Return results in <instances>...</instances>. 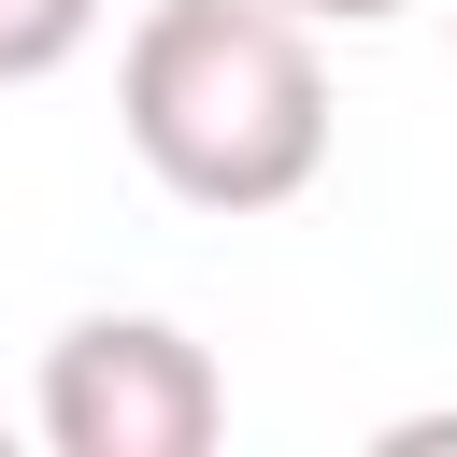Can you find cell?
<instances>
[{
  "label": "cell",
  "mask_w": 457,
  "mask_h": 457,
  "mask_svg": "<svg viewBox=\"0 0 457 457\" xmlns=\"http://www.w3.org/2000/svg\"><path fill=\"white\" fill-rule=\"evenodd\" d=\"M114 114L186 214H271L328 171V71L286 0H157L114 57Z\"/></svg>",
  "instance_id": "obj_1"
},
{
  "label": "cell",
  "mask_w": 457,
  "mask_h": 457,
  "mask_svg": "<svg viewBox=\"0 0 457 457\" xmlns=\"http://www.w3.org/2000/svg\"><path fill=\"white\" fill-rule=\"evenodd\" d=\"M214 428H228V386L171 314H71L43 343V443L57 457H200Z\"/></svg>",
  "instance_id": "obj_2"
},
{
  "label": "cell",
  "mask_w": 457,
  "mask_h": 457,
  "mask_svg": "<svg viewBox=\"0 0 457 457\" xmlns=\"http://www.w3.org/2000/svg\"><path fill=\"white\" fill-rule=\"evenodd\" d=\"M86 29H100V0H0V86L71 71V57H86Z\"/></svg>",
  "instance_id": "obj_3"
},
{
  "label": "cell",
  "mask_w": 457,
  "mask_h": 457,
  "mask_svg": "<svg viewBox=\"0 0 457 457\" xmlns=\"http://www.w3.org/2000/svg\"><path fill=\"white\" fill-rule=\"evenodd\" d=\"M300 29H386V14H414V0H286Z\"/></svg>",
  "instance_id": "obj_4"
}]
</instances>
